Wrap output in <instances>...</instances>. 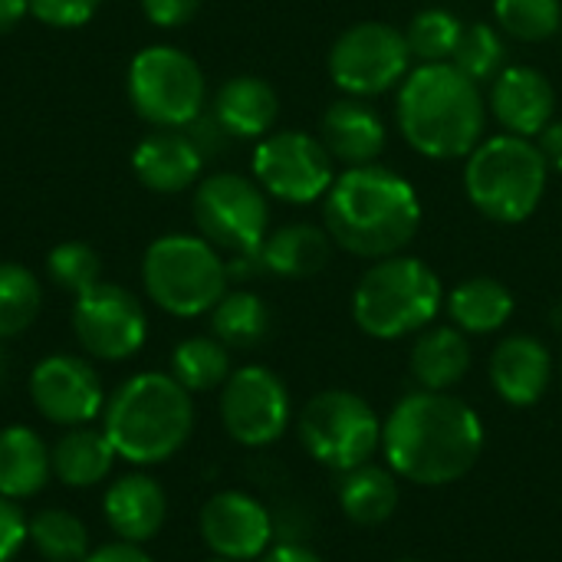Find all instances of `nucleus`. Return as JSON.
Masks as SVG:
<instances>
[{"label":"nucleus","instance_id":"obj_1","mask_svg":"<svg viewBox=\"0 0 562 562\" xmlns=\"http://www.w3.org/2000/svg\"><path fill=\"white\" fill-rule=\"evenodd\" d=\"M382 454L408 484L448 487L481 461L484 425L458 395L418 389L389 412L382 425Z\"/></svg>","mask_w":562,"mask_h":562},{"label":"nucleus","instance_id":"obj_2","mask_svg":"<svg viewBox=\"0 0 562 562\" xmlns=\"http://www.w3.org/2000/svg\"><path fill=\"white\" fill-rule=\"evenodd\" d=\"M422 198L415 184L385 165H359L336 175L323 198V227L333 244L362 260L405 254L422 231Z\"/></svg>","mask_w":562,"mask_h":562},{"label":"nucleus","instance_id":"obj_3","mask_svg":"<svg viewBox=\"0 0 562 562\" xmlns=\"http://www.w3.org/2000/svg\"><path fill=\"white\" fill-rule=\"evenodd\" d=\"M395 122L412 151L431 161H454L487 138V99L454 63L415 66L398 86Z\"/></svg>","mask_w":562,"mask_h":562},{"label":"nucleus","instance_id":"obj_4","mask_svg":"<svg viewBox=\"0 0 562 562\" xmlns=\"http://www.w3.org/2000/svg\"><path fill=\"white\" fill-rule=\"evenodd\" d=\"M102 431L122 461L135 468L165 464L194 431L191 392L171 372H138L105 398Z\"/></svg>","mask_w":562,"mask_h":562},{"label":"nucleus","instance_id":"obj_5","mask_svg":"<svg viewBox=\"0 0 562 562\" xmlns=\"http://www.w3.org/2000/svg\"><path fill=\"white\" fill-rule=\"evenodd\" d=\"M550 165L533 138L491 135L464 158V194L494 224H524L543 204Z\"/></svg>","mask_w":562,"mask_h":562},{"label":"nucleus","instance_id":"obj_6","mask_svg":"<svg viewBox=\"0 0 562 562\" xmlns=\"http://www.w3.org/2000/svg\"><path fill=\"white\" fill-rule=\"evenodd\" d=\"M445 306L441 277L418 257L395 254L375 260L352 290L356 326L382 342L415 336L435 323Z\"/></svg>","mask_w":562,"mask_h":562},{"label":"nucleus","instance_id":"obj_7","mask_svg":"<svg viewBox=\"0 0 562 562\" xmlns=\"http://www.w3.org/2000/svg\"><path fill=\"white\" fill-rule=\"evenodd\" d=\"M142 283L158 310L181 319H194L221 303L231 273L221 250L204 237L165 234L145 250Z\"/></svg>","mask_w":562,"mask_h":562},{"label":"nucleus","instance_id":"obj_8","mask_svg":"<svg viewBox=\"0 0 562 562\" xmlns=\"http://www.w3.org/2000/svg\"><path fill=\"white\" fill-rule=\"evenodd\" d=\"M300 441L313 461L342 474L375 458L382 448V422L362 395L326 389L303 405Z\"/></svg>","mask_w":562,"mask_h":562},{"label":"nucleus","instance_id":"obj_9","mask_svg":"<svg viewBox=\"0 0 562 562\" xmlns=\"http://www.w3.org/2000/svg\"><path fill=\"white\" fill-rule=\"evenodd\" d=\"M135 112L158 128H184L204 112L207 82L201 66L178 46H145L128 66Z\"/></svg>","mask_w":562,"mask_h":562},{"label":"nucleus","instance_id":"obj_10","mask_svg":"<svg viewBox=\"0 0 562 562\" xmlns=\"http://www.w3.org/2000/svg\"><path fill=\"white\" fill-rule=\"evenodd\" d=\"M412 49L405 30L385 20H362L346 26L329 46L326 69L336 89L356 99H372L398 89L412 72Z\"/></svg>","mask_w":562,"mask_h":562},{"label":"nucleus","instance_id":"obj_11","mask_svg":"<svg viewBox=\"0 0 562 562\" xmlns=\"http://www.w3.org/2000/svg\"><path fill=\"white\" fill-rule=\"evenodd\" d=\"M194 224L207 244L234 257H260L270 234L267 191L234 171L211 175L194 191Z\"/></svg>","mask_w":562,"mask_h":562},{"label":"nucleus","instance_id":"obj_12","mask_svg":"<svg viewBox=\"0 0 562 562\" xmlns=\"http://www.w3.org/2000/svg\"><path fill=\"white\" fill-rule=\"evenodd\" d=\"M333 155L319 135L283 128L257 142L254 151V181L277 201L313 204L323 201L336 181Z\"/></svg>","mask_w":562,"mask_h":562},{"label":"nucleus","instance_id":"obj_13","mask_svg":"<svg viewBox=\"0 0 562 562\" xmlns=\"http://www.w3.org/2000/svg\"><path fill=\"white\" fill-rule=\"evenodd\" d=\"M290 392L267 366L234 369L221 385V425L244 448H267L290 428Z\"/></svg>","mask_w":562,"mask_h":562},{"label":"nucleus","instance_id":"obj_14","mask_svg":"<svg viewBox=\"0 0 562 562\" xmlns=\"http://www.w3.org/2000/svg\"><path fill=\"white\" fill-rule=\"evenodd\" d=\"M72 329L86 356L102 362H122L145 346L148 316L135 293L102 280L82 296H76Z\"/></svg>","mask_w":562,"mask_h":562},{"label":"nucleus","instance_id":"obj_15","mask_svg":"<svg viewBox=\"0 0 562 562\" xmlns=\"http://www.w3.org/2000/svg\"><path fill=\"white\" fill-rule=\"evenodd\" d=\"M30 402L56 428H79L102 415L105 392L99 372L79 356H46L30 372Z\"/></svg>","mask_w":562,"mask_h":562},{"label":"nucleus","instance_id":"obj_16","mask_svg":"<svg viewBox=\"0 0 562 562\" xmlns=\"http://www.w3.org/2000/svg\"><path fill=\"white\" fill-rule=\"evenodd\" d=\"M204 547L227 562H257L273 547V517L247 491H217L198 517Z\"/></svg>","mask_w":562,"mask_h":562},{"label":"nucleus","instance_id":"obj_17","mask_svg":"<svg viewBox=\"0 0 562 562\" xmlns=\"http://www.w3.org/2000/svg\"><path fill=\"white\" fill-rule=\"evenodd\" d=\"M487 109L504 125V132L537 138L557 115V89L537 66L507 63L491 82Z\"/></svg>","mask_w":562,"mask_h":562},{"label":"nucleus","instance_id":"obj_18","mask_svg":"<svg viewBox=\"0 0 562 562\" xmlns=\"http://www.w3.org/2000/svg\"><path fill=\"white\" fill-rule=\"evenodd\" d=\"M487 375H491L494 392L507 405L530 408L547 395V389L553 382V356L537 336L514 333V336L501 339L497 349L491 352Z\"/></svg>","mask_w":562,"mask_h":562},{"label":"nucleus","instance_id":"obj_19","mask_svg":"<svg viewBox=\"0 0 562 562\" xmlns=\"http://www.w3.org/2000/svg\"><path fill=\"white\" fill-rule=\"evenodd\" d=\"M319 142L333 155V161L346 168L359 165H375L379 155L385 151L389 132L385 119L379 109L369 105V99H336L323 115H319Z\"/></svg>","mask_w":562,"mask_h":562},{"label":"nucleus","instance_id":"obj_20","mask_svg":"<svg viewBox=\"0 0 562 562\" xmlns=\"http://www.w3.org/2000/svg\"><path fill=\"white\" fill-rule=\"evenodd\" d=\"M102 514L109 530L125 540V543H148L158 537V530L168 520V497L161 491V484L145 474V471H132L122 474L119 481H112V487L102 497Z\"/></svg>","mask_w":562,"mask_h":562},{"label":"nucleus","instance_id":"obj_21","mask_svg":"<svg viewBox=\"0 0 562 562\" xmlns=\"http://www.w3.org/2000/svg\"><path fill=\"white\" fill-rule=\"evenodd\" d=\"M135 178L155 194H178L201 178L204 155L184 128H158L145 135L132 155Z\"/></svg>","mask_w":562,"mask_h":562},{"label":"nucleus","instance_id":"obj_22","mask_svg":"<svg viewBox=\"0 0 562 562\" xmlns=\"http://www.w3.org/2000/svg\"><path fill=\"white\" fill-rule=\"evenodd\" d=\"M211 115L224 125L231 138H267L280 115L277 89L260 76H234L227 79L211 105Z\"/></svg>","mask_w":562,"mask_h":562},{"label":"nucleus","instance_id":"obj_23","mask_svg":"<svg viewBox=\"0 0 562 562\" xmlns=\"http://www.w3.org/2000/svg\"><path fill=\"white\" fill-rule=\"evenodd\" d=\"M49 458H53V477L72 491L99 487L119 461L109 435L92 425L63 428V435L49 448Z\"/></svg>","mask_w":562,"mask_h":562},{"label":"nucleus","instance_id":"obj_24","mask_svg":"<svg viewBox=\"0 0 562 562\" xmlns=\"http://www.w3.org/2000/svg\"><path fill=\"white\" fill-rule=\"evenodd\" d=\"M333 237L326 227L316 224H283L273 234H267L260 247V270L286 277V280H306L329 267L333 260Z\"/></svg>","mask_w":562,"mask_h":562},{"label":"nucleus","instance_id":"obj_25","mask_svg":"<svg viewBox=\"0 0 562 562\" xmlns=\"http://www.w3.org/2000/svg\"><path fill=\"white\" fill-rule=\"evenodd\" d=\"M53 477L49 445L26 425L0 428V497L30 501Z\"/></svg>","mask_w":562,"mask_h":562},{"label":"nucleus","instance_id":"obj_26","mask_svg":"<svg viewBox=\"0 0 562 562\" xmlns=\"http://www.w3.org/2000/svg\"><path fill=\"white\" fill-rule=\"evenodd\" d=\"M471 342L458 326H428L412 346V375L428 392H451L471 372Z\"/></svg>","mask_w":562,"mask_h":562},{"label":"nucleus","instance_id":"obj_27","mask_svg":"<svg viewBox=\"0 0 562 562\" xmlns=\"http://www.w3.org/2000/svg\"><path fill=\"white\" fill-rule=\"evenodd\" d=\"M445 310L461 333L487 336L510 323L517 300L497 277H468L445 296Z\"/></svg>","mask_w":562,"mask_h":562},{"label":"nucleus","instance_id":"obj_28","mask_svg":"<svg viewBox=\"0 0 562 562\" xmlns=\"http://www.w3.org/2000/svg\"><path fill=\"white\" fill-rule=\"evenodd\" d=\"M398 501H402V491H398V474L392 468H379L369 461L352 471H342L339 507L352 524L379 527L398 510Z\"/></svg>","mask_w":562,"mask_h":562},{"label":"nucleus","instance_id":"obj_29","mask_svg":"<svg viewBox=\"0 0 562 562\" xmlns=\"http://www.w3.org/2000/svg\"><path fill=\"white\" fill-rule=\"evenodd\" d=\"M211 333L227 349H254L270 333V310L250 290H227L211 310Z\"/></svg>","mask_w":562,"mask_h":562},{"label":"nucleus","instance_id":"obj_30","mask_svg":"<svg viewBox=\"0 0 562 562\" xmlns=\"http://www.w3.org/2000/svg\"><path fill=\"white\" fill-rule=\"evenodd\" d=\"M231 349L217 336H191L171 352V375L194 395L214 392L231 379Z\"/></svg>","mask_w":562,"mask_h":562},{"label":"nucleus","instance_id":"obj_31","mask_svg":"<svg viewBox=\"0 0 562 562\" xmlns=\"http://www.w3.org/2000/svg\"><path fill=\"white\" fill-rule=\"evenodd\" d=\"M30 547L46 562H82L89 557V530L86 524L63 510V507H46L30 517Z\"/></svg>","mask_w":562,"mask_h":562},{"label":"nucleus","instance_id":"obj_32","mask_svg":"<svg viewBox=\"0 0 562 562\" xmlns=\"http://www.w3.org/2000/svg\"><path fill=\"white\" fill-rule=\"evenodd\" d=\"M464 33V20L448 10V7H425L418 10L408 26H405V43L412 49V59L418 66H431V63H451L454 49L461 43Z\"/></svg>","mask_w":562,"mask_h":562},{"label":"nucleus","instance_id":"obj_33","mask_svg":"<svg viewBox=\"0 0 562 562\" xmlns=\"http://www.w3.org/2000/svg\"><path fill=\"white\" fill-rule=\"evenodd\" d=\"M43 306L40 280L20 263H0V342L26 333Z\"/></svg>","mask_w":562,"mask_h":562},{"label":"nucleus","instance_id":"obj_34","mask_svg":"<svg viewBox=\"0 0 562 562\" xmlns=\"http://www.w3.org/2000/svg\"><path fill=\"white\" fill-rule=\"evenodd\" d=\"M468 79H474L477 86H491L497 79V72L507 66V36L501 33L497 23H464L461 43L454 49L451 59Z\"/></svg>","mask_w":562,"mask_h":562},{"label":"nucleus","instance_id":"obj_35","mask_svg":"<svg viewBox=\"0 0 562 562\" xmlns=\"http://www.w3.org/2000/svg\"><path fill=\"white\" fill-rule=\"evenodd\" d=\"M494 23L520 43H547L562 30V0H494Z\"/></svg>","mask_w":562,"mask_h":562},{"label":"nucleus","instance_id":"obj_36","mask_svg":"<svg viewBox=\"0 0 562 562\" xmlns=\"http://www.w3.org/2000/svg\"><path fill=\"white\" fill-rule=\"evenodd\" d=\"M46 270H49V280L72 296H82L86 290L102 283V260L82 240L56 244L46 257Z\"/></svg>","mask_w":562,"mask_h":562},{"label":"nucleus","instance_id":"obj_37","mask_svg":"<svg viewBox=\"0 0 562 562\" xmlns=\"http://www.w3.org/2000/svg\"><path fill=\"white\" fill-rule=\"evenodd\" d=\"M102 0H30V13L46 26H82L95 16Z\"/></svg>","mask_w":562,"mask_h":562},{"label":"nucleus","instance_id":"obj_38","mask_svg":"<svg viewBox=\"0 0 562 562\" xmlns=\"http://www.w3.org/2000/svg\"><path fill=\"white\" fill-rule=\"evenodd\" d=\"M26 517L20 510L16 501L10 497H0V562H10L23 543H30V530H26Z\"/></svg>","mask_w":562,"mask_h":562},{"label":"nucleus","instance_id":"obj_39","mask_svg":"<svg viewBox=\"0 0 562 562\" xmlns=\"http://www.w3.org/2000/svg\"><path fill=\"white\" fill-rule=\"evenodd\" d=\"M184 132L191 135V142L198 145V151L204 155V161L214 158V155H221L227 148V142H231V135L224 132V125L211 112H201L194 122L184 125Z\"/></svg>","mask_w":562,"mask_h":562},{"label":"nucleus","instance_id":"obj_40","mask_svg":"<svg viewBox=\"0 0 562 562\" xmlns=\"http://www.w3.org/2000/svg\"><path fill=\"white\" fill-rule=\"evenodd\" d=\"M201 0H142V10L148 16V23L175 30L181 23H188L198 13Z\"/></svg>","mask_w":562,"mask_h":562},{"label":"nucleus","instance_id":"obj_41","mask_svg":"<svg viewBox=\"0 0 562 562\" xmlns=\"http://www.w3.org/2000/svg\"><path fill=\"white\" fill-rule=\"evenodd\" d=\"M82 562H151V557L135 543L115 540V543H105L99 550H89V557Z\"/></svg>","mask_w":562,"mask_h":562},{"label":"nucleus","instance_id":"obj_42","mask_svg":"<svg viewBox=\"0 0 562 562\" xmlns=\"http://www.w3.org/2000/svg\"><path fill=\"white\" fill-rule=\"evenodd\" d=\"M533 142L540 145V151H543L550 171H560L562 175V119H553Z\"/></svg>","mask_w":562,"mask_h":562},{"label":"nucleus","instance_id":"obj_43","mask_svg":"<svg viewBox=\"0 0 562 562\" xmlns=\"http://www.w3.org/2000/svg\"><path fill=\"white\" fill-rule=\"evenodd\" d=\"M257 562H326L323 557H316L310 547H300V543H280V547H270Z\"/></svg>","mask_w":562,"mask_h":562},{"label":"nucleus","instance_id":"obj_44","mask_svg":"<svg viewBox=\"0 0 562 562\" xmlns=\"http://www.w3.org/2000/svg\"><path fill=\"white\" fill-rule=\"evenodd\" d=\"M30 13V0H0V33H10Z\"/></svg>","mask_w":562,"mask_h":562},{"label":"nucleus","instance_id":"obj_45","mask_svg":"<svg viewBox=\"0 0 562 562\" xmlns=\"http://www.w3.org/2000/svg\"><path fill=\"white\" fill-rule=\"evenodd\" d=\"M3 375H7V356H3V346H0V382H3Z\"/></svg>","mask_w":562,"mask_h":562},{"label":"nucleus","instance_id":"obj_46","mask_svg":"<svg viewBox=\"0 0 562 562\" xmlns=\"http://www.w3.org/2000/svg\"><path fill=\"white\" fill-rule=\"evenodd\" d=\"M207 562H227V560H217V557H214V560H207Z\"/></svg>","mask_w":562,"mask_h":562},{"label":"nucleus","instance_id":"obj_47","mask_svg":"<svg viewBox=\"0 0 562 562\" xmlns=\"http://www.w3.org/2000/svg\"><path fill=\"white\" fill-rule=\"evenodd\" d=\"M398 562H422V560H398Z\"/></svg>","mask_w":562,"mask_h":562}]
</instances>
